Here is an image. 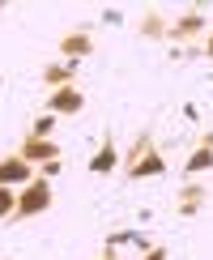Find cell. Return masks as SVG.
<instances>
[{"label":"cell","mask_w":213,"mask_h":260,"mask_svg":"<svg viewBox=\"0 0 213 260\" xmlns=\"http://www.w3.org/2000/svg\"><path fill=\"white\" fill-rule=\"evenodd\" d=\"M43 81H47L51 90H60V85H77L73 64H47V69H43Z\"/></svg>","instance_id":"9c48e42d"},{"label":"cell","mask_w":213,"mask_h":260,"mask_svg":"<svg viewBox=\"0 0 213 260\" xmlns=\"http://www.w3.org/2000/svg\"><path fill=\"white\" fill-rule=\"evenodd\" d=\"M205 205V188H196V183H188L184 192H179V218H192V213Z\"/></svg>","instance_id":"ba28073f"},{"label":"cell","mask_w":213,"mask_h":260,"mask_svg":"<svg viewBox=\"0 0 213 260\" xmlns=\"http://www.w3.org/2000/svg\"><path fill=\"white\" fill-rule=\"evenodd\" d=\"M200 30H205V17H200V13H184V17L175 21L170 35H175V39H192V35H200Z\"/></svg>","instance_id":"30bf717a"},{"label":"cell","mask_w":213,"mask_h":260,"mask_svg":"<svg viewBox=\"0 0 213 260\" xmlns=\"http://www.w3.org/2000/svg\"><path fill=\"white\" fill-rule=\"evenodd\" d=\"M115 167H120V154H115V141H111V137H102L98 154L90 158V171H94V175H102V171H115Z\"/></svg>","instance_id":"52a82bcc"},{"label":"cell","mask_w":213,"mask_h":260,"mask_svg":"<svg viewBox=\"0 0 213 260\" xmlns=\"http://www.w3.org/2000/svg\"><path fill=\"white\" fill-rule=\"evenodd\" d=\"M17 158H26L30 167H34V162L47 167V162L60 158V145H56V141H47V137H26V141L17 145Z\"/></svg>","instance_id":"3957f363"},{"label":"cell","mask_w":213,"mask_h":260,"mask_svg":"<svg viewBox=\"0 0 213 260\" xmlns=\"http://www.w3.org/2000/svg\"><path fill=\"white\" fill-rule=\"evenodd\" d=\"M213 167V145H196L188 158V175H196V171H209Z\"/></svg>","instance_id":"8fae6325"},{"label":"cell","mask_w":213,"mask_h":260,"mask_svg":"<svg viewBox=\"0 0 213 260\" xmlns=\"http://www.w3.org/2000/svg\"><path fill=\"white\" fill-rule=\"evenodd\" d=\"M145 35H162V21H158L154 13H149V17H145Z\"/></svg>","instance_id":"5bb4252c"},{"label":"cell","mask_w":213,"mask_h":260,"mask_svg":"<svg viewBox=\"0 0 213 260\" xmlns=\"http://www.w3.org/2000/svg\"><path fill=\"white\" fill-rule=\"evenodd\" d=\"M60 51H64L68 64H73V60H81V56H90V51H94V39L85 35V30H73V35L60 39Z\"/></svg>","instance_id":"8992f818"},{"label":"cell","mask_w":213,"mask_h":260,"mask_svg":"<svg viewBox=\"0 0 213 260\" xmlns=\"http://www.w3.org/2000/svg\"><path fill=\"white\" fill-rule=\"evenodd\" d=\"M51 133V115H43V120H34V128H30V137H47Z\"/></svg>","instance_id":"4fadbf2b"},{"label":"cell","mask_w":213,"mask_h":260,"mask_svg":"<svg viewBox=\"0 0 213 260\" xmlns=\"http://www.w3.org/2000/svg\"><path fill=\"white\" fill-rule=\"evenodd\" d=\"M43 209H51V183L47 179H30L26 188L17 192V209H13V218H34V213H43Z\"/></svg>","instance_id":"7a4b0ae2"},{"label":"cell","mask_w":213,"mask_h":260,"mask_svg":"<svg viewBox=\"0 0 213 260\" xmlns=\"http://www.w3.org/2000/svg\"><path fill=\"white\" fill-rule=\"evenodd\" d=\"M141 260H166V247H149V252H145Z\"/></svg>","instance_id":"9a60e30c"},{"label":"cell","mask_w":213,"mask_h":260,"mask_svg":"<svg viewBox=\"0 0 213 260\" xmlns=\"http://www.w3.org/2000/svg\"><path fill=\"white\" fill-rule=\"evenodd\" d=\"M124 175H128V179L166 175V162H162V154L154 149V137H149V133H141V137H136L132 154H128V162H124Z\"/></svg>","instance_id":"6da1fadb"},{"label":"cell","mask_w":213,"mask_h":260,"mask_svg":"<svg viewBox=\"0 0 213 260\" xmlns=\"http://www.w3.org/2000/svg\"><path fill=\"white\" fill-rule=\"evenodd\" d=\"M205 56H213V35H209V43H205Z\"/></svg>","instance_id":"2e32d148"},{"label":"cell","mask_w":213,"mask_h":260,"mask_svg":"<svg viewBox=\"0 0 213 260\" xmlns=\"http://www.w3.org/2000/svg\"><path fill=\"white\" fill-rule=\"evenodd\" d=\"M0 183H5V188L30 183V162L26 158H0Z\"/></svg>","instance_id":"5b68a950"},{"label":"cell","mask_w":213,"mask_h":260,"mask_svg":"<svg viewBox=\"0 0 213 260\" xmlns=\"http://www.w3.org/2000/svg\"><path fill=\"white\" fill-rule=\"evenodd\" d=\"M85 107V94L77 90V85H60V90L47 94V111L51 115H77Z\"/></svg>","instance_id":"277c9868"},{"label":"cell","mask_w":213,"mask_h":260,"mask_svg":"<svg viewBox=\"0 0 213 260\" xmlns=\"http://www.w3.org/2000/svg\"><path fill=\"white\" fill-rule=\"evenodd\" d=\"M98 260H115V256H111V252H102V256H98Z\"/></svg>","instance_id":"e0dca14e"},{"label":"cell","mask_w":213,"mask_h":260,"mask_svg":"<svg viewBox=\"0 0 213 260\" xmlns=\"http://www.w3.org/2000/svg\"><path fill=\"white\" fill-rule=\"evenodd\" d=\"M13 209H17V192H9L5 183H0V222L13 218Z\"/></svg>","instance_id":"7c38bea8"}]
</instances>
